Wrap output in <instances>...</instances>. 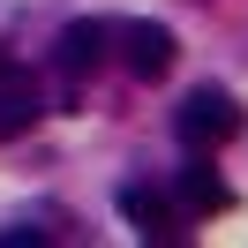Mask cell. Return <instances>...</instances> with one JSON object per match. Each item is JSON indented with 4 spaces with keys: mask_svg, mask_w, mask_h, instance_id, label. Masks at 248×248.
Returning a JSON list of instances; mask_svg holds the SVG:
<instances>
[{
    "mask_svg": "<svg viewBox=\"0 0 248 248\" xmlns=\"http://www.w3.org/2000/svg\"><path fill=\"white\" fill-rule=\"evenodd\" d=\"M31 121H38V83L8 61V68H0V136H23Z\"/></svg>",
    "mask_w": 248,
    "mask_h": 248,
    "instance_id": "5",
    "label": "cell"
},
{
    "mask_svg": "<svg viewBox=\"0 0 248 248\" xmlns=\"http://www.w3.org/2000/svg\"><path fill=\"white\" fill-rule=\"evenodd\" d=\"M113 46H121V68H128L136 83H158V76L173 68V31H166V23H121Z\"/></svg>",
    "mask_w": 248,
    "mask_h": 248,
    "instance_id": "2",
    "label": "cell"
},
{
    "mask_svg": "<svg viewBox=\"0 0 248 248\" xmlns=\"http://www.w3.org/2000/svg\"><path fill=\"white\" fill-rule=\"evenodd\" d=\"M106 53H113V23H68L61 46H53V61H61V76H91Z\"/></svg>",
    "mask_w": 248,
    "mask_h": 248,
    "instance_id": "4",
    "label": "cell"
},
{
    "mask_svg": "<svg viewBox=\"0 0 248 248\" xmlns=\"http://www.w3.org/2000/svg\"><path fill=\"white\" fill-rule=\"evenodd\" d=\"M173 196H181V211H226V203H233V188L226 181H218V173L211 166H181V181H173Z\"/></svg>",
    "mask_w": 248,
    "mask_h": 248,
    "instance_id": "6",
    "label": "cell"
},
{
    "mask_svg": "<svg viewBox=\"0 0 248 248\" xmlns=\"http://www.w3.org/2000/svg\"><path fill=\"white\" fill-rule=\"evenodd\" d=\"M121 218L143 233V241H173V226H181L173 196H158V188H143V181H121Z\"/></svg>",
    "mask_w": 248,
    "mask_h": 248,
    "instance_id": "3",
    "label": "cell"
},
{
    "mask_svg": "<svg viewBox=\"0 0 248 248\" xmlns=\"http://www.w3.org/2000/svg\"><path fill=\"white\" fill-rule=\"evenodd\" d=\"M173 128H181V143H226V136H241V106H233L226 91H196V98H181V113H173Z\"/></svg>",
    "mask_w": 248,
    "mask_h": 248,
    "instance_id": "1",
    "label": "cell"
},
{
    "mask_svg": "<svg viewBox=\"0 0 248 248\" xmlns=\"http://www.w3.org/2000/svg\"><path fill=\"white\" fill-rule=\"evenodd\" d=\"M23 241H46L38 226H0V248H23Z\"/></svg>",
    "mask_w": 248,
    "mask_h": 248,
    "instance_id": "7",
    "label": "cell"
}]
</instances>
